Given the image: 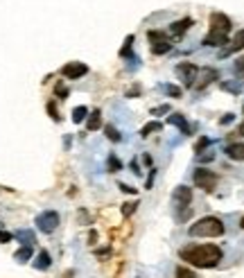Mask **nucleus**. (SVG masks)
Segmentation results:
<instances>
[{
	"mask_svg": "<svg viewBox=\"0 0 244 278\" xmlns=\"http://www.w3.org/2000/svg\"><path fill=\"white\" fill-rule=\"evenodd\" d=\"M177 73H179V77H181V82H183L185 88H192L195 84H197L199 68L195 66L192 61H183V64H179V66H177Z\"/></svg>",
	"mask_w": 244,
	"mask_h": 278,
	"instance_id": "423d86ee",
	"label": "nucleus"
},
{
	"mask_svg": "<svg viewBox=\"0 0 244 278\" xmlns=\"http://www.w3.org/2000/svg\"><path fill=\"white\" fill-rule=\"evenodd\" d=\"M238 133H240V136H244V122H242V125H240V129H238Z\"/></svg>",
	"mask_w": 244,
	"mask_h": 278,
	"instance_id": "ea45409f",
	"label": "nucleus"
},
{
	"mask_svg": "<svg viewBox=\"0 0 244 278\" xmlns=\"http://www.w3.org/2000/svg\"><path fill=\"white\" fill-rule=\"evenodd\" d=\"M231 27H233V23H231V18H228L226 14H222V12L211 14V32L228 34L231 32Z\"/></svg>",
	"mask_w": 244,
	"mask_h": 278,
	"instance_id": "0eeeda50",
	"label": "nucleus"
},
{
	"mask_svg": "<svg viewBox=\"0 0 244 278\" xmlns=\"http://www.w3.org/2000/svg\"><path fill=\"white\" fill-rule=\"evenodd\" d=\"M154 177H156V170H152V174H149V179H147V188H152V183H154Z\"/></svg>",
	"mask_w": 244,
	"mask_h": 278,
	"instance_id": "e433bc0d",
	"label": "nucleus"
},
{
	"mask_svg": "<svg viewBox=\"0 0 244 278\" xmlns=\"http://www.w3.org/2000/svg\"><path fill=\"white\" fill-rule=\"evenodd\" d=\"M226 226L224 222L219 217H201L199 222H195V224L188 229V235L190 238H219V235H224Z\"/></svg>",
	"mask_w": 244,
	"mask_h": 278,
	"instance_id": "f03ea898",
	"label": "nucleus"
},
{
	"mask_svg": "<svg viewBox=\"0 0 244 278\" xmlns=\"http://www.w3.org/2000/svg\"><path fill=\"white\" fill-rule=\"evenodd\" d=\"M228 43V34H222V32H208V36L204 39V46H211V48H222Z\"/></svg>",
	"mask_w": 244,
	"mask_h": 278,
	"instance_id": "9b49d317",
	"label": "nucleus"
},
{
	"mask_svg": "<svg viewBox=\"0 0 244 278\" xmlns=\"http://www.w3.org/2000/svg\"><path fill=\"white\" fill-rule=\"evenodd\" d=\"M131 46H133V36H127L125 48L120 50V57H122V59H136V57H131Z\"/></svg>",
	"mask_w": 244,
	"mask_h": 278,
	"instance_id": "5701e85b",
	"label": "nucleus"
},
{
	"mask_svg": "<svg viewBox=\"0 0 244 278\" xmlns=\"http://www.w3.org/2000/svg\"><path fill=\"white\" fill-rule=\"evenodd\" d=\"M212 159H215V152H212V149H204V152L197 154L199 163H208V161H212Z\"/></svg>",
	"mask_w": 244,
	"mask_h": 278,
	"instance_id": "a878e982",
	"label": "nucleus"
},
{
	"mask_svg": "<svg viewBox=\"0 0 244 278\" xmlns=\"http://www.w3.org/2000/svg\"><path fill=\"white\" fill-rule=\"evenodd\" d=\"M192 181H195V185L197 188H201V190L211 192L215 185H217L219 177L215 172H211V170H206V167H199V170H195V174H192Z\"/></svg>",
	"mask_w": 244,
	"mask_h": 278,
	"instance_id": "20e7f679",
	"label": "nucleus"
},
{
	"mask_svg": "<svg viewBox=\"0 0 244 278\" xmlns=\"http://www.w3.org/2000/svg\"><path fill=\"white\" fill-rule=\"evenodd\" d=\"M12 233H7V231H0V242H2V245H7V242H12Z\"/></svg>",
	"mask_w": 244,
	"mask_h": 278,
	"instance_id": "f704fd0d",
	"label": "nucleus"
},
{
	"mask_svg": "<svg viewBox=\"0 0 244 278\" xmlns=\"http://www.w3.org/2000/svg\"><path fill=\"white\" fill-rule=\"evenodd\" d=\"M163 113H170V104H161L156 109H152V115H163Z\"/></svg>",
	"mask_w": 244,
	"mask_h": 278,
	"instance_id": "7c9ffc66",
	"label": "nucleus"
},
{
	"mask_svg": "<svg viewBox=\"0 0 244 278\" xmlns=\"http://www.w3.org/2000/svg\"><path fill=\"white\" fill-rule=\"evenodd\" d=\"M167 122H170V125H174V127H179V129H181V133H185V136L190 133V125H188V120H185L181 113H172L170 118H167Z\"/></svg>",
	"mask_w": 244,
	"mask_h": 278,
	"instance_id": "4468645a",
	"label": "nucleus"
},
{
	"mask_svg": "<svg viewBox=\"0 0 244 278\" xmlns=\"http://www.w3.org/2000/svg\"><path fill=\"white\" fill-rule=\"evenodd\" d=\"M14 238L18 240L23 246H34V242H36V233L30 231V229H20V231H16Z\"/></svg>",
	"mask_w": 244,
	"mask_h": 278,
	"instance_id": "ddd939ff",
	"label": "nucleus"
},
{
	"mask_svg": "<svg viewBox=\"0 0 244 278\" xmlns=\"http://www.w3.org/2000/svg\"><path fill=\"white\" fill-rule=\"evenodd\" d=\"M190 25H195V23H192V18H183V20H177V23H174V25L170 27V32L174 34V36H183V34L188 32V30H190Z\"/></svg>",
	"mask_w": 244,
	"mask_h": 278,
	"instance_id": "dca6fc26",
	"label": "nucleus"
},
{
	"mask_svg": "<svg viewBox=\"0 0 244 278\" xmlns=\"http://www.w3.org/2000/svg\"><path fill=\"white\" fill-rule=\"evenodd\" d=\"M240 50H244V30H240V32L233 36L231 46L226 48V50H222V52H219V57H228V54L240 52Z\"/></svg>",
	"mask_w": 244,
	"mask_h": 278,
	"instance_id": "9d476101",
	"label": "nucleus"
},
{
	"mask_svg": "<svg viewBox=\"0 0 244 278\" xmlns=\"http://www.w3.org/2000/svg\"><path fill=\"white\" fill-rule=\"evenodd\" d=\"M34 224H36V229H39L41 233H54L57 226L61 224V217L57 211H43L41 215H36Z\"/></svg>",
	"mask_w": 244,
	"mask_h": 278,
	"instance_id": "7ed1b4c3",
	"label": "nucleus"
},
{
	"mask_svg": "<svg viewBox=\"0 0 244 278\" xmlns=\"http://www.w3.org/2000/svg\"><path fill=\"white\" fill-rule=\"evenodd\" d=\"M131 167H133V172L140 174V165H138V161H131Z\"/></svg>",
	"mask_w": 244,
	"mask_h": 278,
	"instance_id": "4c0bfd02",
	"label": "nucleus"
},
{
	"mask_svg": "<svg viewBox=\"0 0 244 278\" xmlns=\"http://www.w3.org/2000/svg\"><path fill=\"white\" fill-rule=\"evenodd\" d=\"M118 188H120L122 192H127V195H136V192H138L136 188H131V185H127V183H120Z\"/></svg>",
	"mask_w": 244,
	"mask_h": 278,
	"instance_id": "72a5a7b5",
	"label": "nucleus"
},
{
	"mask_svg": "<svg viewBox=\"0 0 244 278\" xmlns=\"http://www.w3.org/2000/svg\"><path fill=\"white\" fill-rule=\"evenodd\" d=\"M86 118H88V109H86V106H75V109H73V122H75V125L84 122Z\"/></svg>",
	"mask_w": 244,
	"mask_h": 278,
	"instance_id": "412c9836",
	"label": "nucleus"
},
{
	"mask_svg": "<svg viewBox=\"0 0 244 278\" xmlns=\"http://www.w3.org/2000/svg\"><path fill=\"white\" fill-rule=\"evenodd\" d=\"M165 93H167V95H170V98H174V99H177V98H181V95H183V91H181V88H179V86H174V84H165Z\"/></svg>",
	"mask_w": 244,
	"mask_h": 278,
	"instance_id": "393cba45",
	"label": "nucleus"
},
{
	"mask_svg": "<svg viewBox=\"0 0 244 278\" xmlns=\"http://www.w3.org/2000/svg\"><path fill=\"white\" fill-rule=\"evenodd\" d=\"M222 258H224V253L217 245H197L181 249V260H185L192 267H199V269H212L219 265Z\"/></svg>",
	"mask_w": 244,
	"mask_h": 278,
	"instance_id": "f257e3e1",
	"label": "nucleus"
},
{
	"mask_svg": "<svg viewBox=\"0 0 244 278\" xmlns=\"http://www.w3.org/2000/svg\"><path fill=\"white\" fill-rule=\"evenodd\" d=\"M208 145H211V138H206V136H204V138H199V143H197V147H195V152H204V149H206V147H208Z\"/></svg>",
	"mask_w": 244,
	"mask_h": 278,
	"instance_id": "cd10ccee",
	"label": "nucleus"
},
{
	"mask_svg": "<svg viewBox=\"0 0 244 278\" xmlns=\"http://www.w3.org/2000/svg\"><path fill=\"white\" fill-rule=\"evenodd\" d=\"M147 39H149V43H152V52L154 54H165V52H170L172 50L170 39H167L163 32H159V30H149V32H147Z\"/></svg>",
	"mask_w": 244,
	"mask_h": 278,
	"instance_id": "39448f33",
	"label": "nucleus"
},
{
	"mask_svg": "<svg viewBox=\"0 0 244 278\" xmlns=\"http://www.w3.org/2000/svg\"><path fill=\"white\" fill-rule=\"evenodd\" d=\"M233 118H235V115H233V113H228V115H224V118L219 120V125H231Z\"/></svg>",
	"mask_w": 244,
	"mask_h": 278,
	"instance_id": "c9c22d12",
	"label": "nucleus"
},
{
	"mask_svg": "<svg viewBox=\"0 0 244 278\" xmlns=\"http://www.w3.org/2000/svg\"><path fill=\"white\" fill-rule=\"evenodd\" d=\"M177 278H195V272L185 269V267H179V269H177Z\"/></svg>",
	"mask_w": 244,
	"mask_h": 278,
	"instance_id": "c85d7f7f",
	"label": "nucleus"
},
{
	"mask_svg": "<svg viewBox=\"0 0 244 278\" xmlns=\"http://www.w3.org/2000/svg\"><path fill=\"white\" fill-rule=\"evenodd\" d=\"M106 170H109V172H120V170H122V161H120L115 154H109V159H106Z\"/></svg>",
	"mask_w": 244,
	"mask_h": 278,
	"instance_id": "6ab92c4d",
	"label": "nucleus"
},
{
	"mask_svg": "<svg viewBox=\"0 0 244 278\" xmlns=\"http://www.w3.org/2000/svg\"><path fill=\"white\" fill-rule=\"evenodd\" d=\"M50 265H52V258H50V253L43 249V251H39V256H36V260H34V267L36 269H41V272H46V269H50Z\"/></svg>",
	"mask_w": 244,
	"mask_h": 278,
	"instance_id": "f3484780",
	"label": "nucleus"
},
{
	"mask_svg": "<svg viewBox=\"0 0 244 278\" xmlns=\"http://www.w3.org/2000/svg\"><path fill=\"white\" fill-rule=\"evenodd\" d=\"M30 258H32V246H20L18 251L14 253V260H16V262H27Z\"/></svg>",
	"mask_w": 244,
	"mask_h": 278,
	"instance_id": "aec40b11",
	"label": "nucleus"
},
{
	"mask_svg": "<svg viewBox=\"0 0 244 278\" xmlns=\"http://www.w3.org/2000/svg\"><path fill=\"white\" fill-rule=\"evenodd\" d=\"M54 91H57V95H59L61 99H66V98H68V88L64 86V84H57V88H54Z\"/></svg>",
	"mask_w": 244,
	"mask_h": 278,
	"instance_id": "2f4dec72",
	"label": "nucleus"
},
{
	"mask_svg": "<svg viewBox=\"0 0 244 278\" xmlns=\"http://www.w3.org/2000/svg\"><path fill=\"white\" fill-rule=\"evenodd\" d=\"M143 161H145L147 165H152V156H149V154H145V156H143Z\"/></svg>",
	"mask_w": 244,
	"mask_h": 278,
	"instance_id": "58836bf2",
	"label": "nucleus"
},
{
	"mask_svg": "<svg viewBox=\"0 0 244 278\" xmlns=\"http://www.w3.org/2000/svg\"><path fill=\"white\" fill-rule=\"evenodd\" d=\"M99 127H102V113H99V111H93L91 115H88L86 129H88V131H98Z\"/></svg>",
	"mask_w": 244,
	"mask_h": 278,
	"instance_id": "a211bd4d",
	"label": "nucleus"
},
{
	"mask_svg": "<svg viewBox=\"0 0 244 278\" xmlns=\"http://www.w3.org/2000/svg\"><path fill=\"white\" fill-rule=\"evenodd\" d=\"M233 70H235L238 75H244V57L235 59V64H233Z\"/></svg>",
	"mask_w": 244,
	"mask_h": 278,
	"instance_id": "c756f323",
	"label": "nucleus"
},
{
	"mask_svg": "<svg viewBox=\"0 0 244 278\" xmlns=\"http://www.w3.org/2000/svg\"><path fill=\"white\" fill-rule=\"evenodd\" d=\"M215 80H219L217 70H215V68H204V70H201V80L195 84V88H206L208 84H212Z\"/></svg>",
	"mask_w": 244,
	"mask_h": 278,
	"instance_id": "f8f14e48",
	"label": "nucleus"
},
{
	"mask_svg": "<svg viewBox=\"0 0 244 278\" xmlns=\"http://www.w3.org/2000/svg\"><path fill=\"white\" fill-rule=\"evenodd\" d=\"M240 226H242V229H244V217H242V219H240Z\"/></svg>",
	"mask_w": 244,
	"mask_h": 278,
	"instance_id": "a19ab883",
	"label": "nucleus"
},
{
	"mask_svg": "<svg viewBox=\"0 0 244 278\" xmlns=\"http://www.w3.org/2000/svg\"><path fill=\"white\" fill-rule=\"evenodd\" d=\"M138 208V204H133V201H127V204H122V215L125 217H129V215H133V211Z\"/></svg>",
	"mask_w": 244,
	"mask_h": 278,
	"instance_id": "bb28decb",
	"label": "nucleus"
},
{
	"mask_svg": "<svg viewBox=\"0 0 244 278\" xmlns=\"http://www.w3.org/2000/svg\"><path fill=\"white\" fill-rule=\"evenodd\" d=\"M104 131H106V138L113 140V143H120V138H122V133H118V129H115L113 125H106Z\"/></svg>",
	"mask_w": 244,
	"mask_h": 278,
	"instance_id": "b1692460",
	"label": "nucleus"
},
{
	"mask_svg": "<svg viewBox=\"0 0 244 278\" xmlns=\"http://www.w3.org/2000/svg\"><path fill=\"white\" fill-rule=\"evenodd\" d=\"M226 156L233 161H244V143H231L226 147Z\"/></svg>",
	"mask_w": 244,
	"mask_h": 278,
	"instance_id": "2eb2a0df",
	"label": "nucleus"
},
{
	"mask_svg": "<svg viewBox=\"0 0 244 278\" xmlns=\"http://www.w3.org/2000/svg\"><path fill=\"white\" fill-rule=\"evenodd\" d=\"M48 113H50V118L52 120H59V113H57V109H54V102L48 104Z\"/></svg>",
	"mask_w": 244,
	"mask_h": 278,
	"instance_id": "473e14b6",
	"label": "nucleus"
},
{
	"mask_svg": "<svg viewBox=\"0 0 244 278\" xmlns=\"http://www.w3.org/2000/svg\"><path fill=\"white\" fill-rule=\"evenodd\" d=\"M172 199H174V204H177L179 211L190 208V204H192V188H188V185H179V188H174Z\"/></svg>",
	"mask_w": 244,
	"mask_h": 278,
	"instance_id": "6e6552de",
	"label": "nucleus"
},
{
	"mask_svg": "<svg viewBox=\"0 0 244 278\" xmlns=\"http://www.w3.org/2000/svg\"><path fill=\"white\" fill-rule=\"evenodd\" d=\"M86 73H88V66L81 64V61H70V64H66V66L61 68V75H64L66 80H80Z\"/></svg>",
	"mask_w": 244,
	"mask_h": 278,
	"instance_id": "1a4fd4ad",
	"label": "nucleus"
},
{
	"mask_svg": "<svg viewBox=\"0 0 244 278\" xmlns=\"http://www.w3.org/2000/svg\"><path fill=\"white\" fill-rule=\"evenodd\" d=\"M161 129H163V125L154 120V122H147V125L143 127V129H140V136H143V138H147L149 133H154V131H161Z\"/></svg>",
	"mask_w": 244,
	"mask_h": 278,
	"instance_id": "4be33fe9",
	"label": "nucleus"
}]
</instances>
